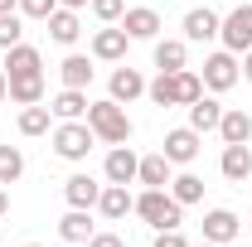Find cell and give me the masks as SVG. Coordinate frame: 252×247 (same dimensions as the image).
<instances>
[{"label":"cell","mask_w":252,"mask_h":247,"mask_svg":"<svg viewBox=\"0 0 252 247\" xmlns=\"http://www.w3.org/2000/svg\"><path fill=\"white\" fill-rule=\"evenodd\" d=\"M83 122L93 126V136L102 141V146H126L131 141V117H126V107L122 102H88V117Z\"/></svg>","instance_id":"6da1fadb"},{"label":"cell","mask_w":252,"mask_h":247,"mask_svg":"<svg viewBox=\"0 0 252 247\" xmlns=\"http://www.w3.org/2000/svg\"><path fill=\"white\" fill-rule=\"evenodd\" d=\"M136 218H146L151 228H180L185 223V204L170 194V189H146V194H136V209H131Z\"/></svg>","instance_id":"7a4b0ae2"},{"label":"cell","mask_w":252,"mask_h":247,"mask_svg":"<svg viewBox=\"0 0 252 247\" xmlns=\"http://www.w3.org/2000/svg\"><path fill=\"white\" fill-rule=\"evenodd\" d=\"M97 146L88 122H59L54 126V155L59 160H88V151Z\"/></svg>","instance_id":"3957f363"},{"label":"cell","mask_w":252,"mask_h":247,"mask_svg":"<svg viewBox=\"0 0 252 247\" xmlns=\"http://www.w3.org/2000/svg\"><path fill=\"white\" fill-rule=\"evenodd\" d=\"M219 39L228 54H248L252 49V5H233L219 25Z\"/></svg>","instance_id":"277c9868"},{"label":"cell","mask_w":252,"mask_h":247,"mask_svg":"<svg viewBox=\"0 0 252 247\" xmlns=\"http://www.w3.org/2000/svg\"><path fill=\"white\" fill-rule=\"evenodd\" d=\"M199 78H204V88H209V93H228V88L243 78V63H238V54L219 49V54H209V59H204V73H199Z\"/></svg>","instance_id":"5b68a950"},{"label":"cell","mask_w":252,"mask_h":247,"mask_svg":"<svg viewBox=\"0 0 252 247\" xmlns=\"http://www.w3.org/2000/svg\"><path fill=\"white\" fill-rule=\"evenodd\" d=\"M160 155H165L170 165H189V160L199 155V131H194V126H175V131H165Z\"/></svg>","instance_id":"8992f818"},{"label":"cell","mask_w":252,"mask_h":247,"mask_svg":"<svg viewBox=\"0 0 252 247\" xmlns=\"http://www.w3.org/2000/svg\"><path fill=\"white\" fill-rule=\"evenodd\" d=\"M238 233H243V223H238L233 209H209L204 214V243L228 247V243H238Z\"/></svg>","instance_id":"52a82bcc"},{"label":"cell","mask_w":252,"mask_h":247,"mask_svg":"<svg viewBox=\"0 0 252 247\" xmlns=\"http://www.w3.org/2000/svg\"><path fill=\"white\" fill-rule=\"evenodd\" d=\"M107 185H136V170H141V155L131 151V146H112L107 151Z\"/></svg>","instance_id":"ba28073f"},{"label":"cell","mask_w":252,"mask_h":247,"mask_svg":"<svg viewBox=\"0 0 252 247\" xmlns=\"http://www.w3.org/2000/svg\"><path fill=\"white\" fill-rule=\"evenodd\" d=\"M126 44H131V34H126L122 25H107V30L93 34V59L117 63V59H126Z\"/></svg>","instance_id":"9c48e42d"},{"label":"cell","mask_w":252,"mask_h":247,"mask_svg":"<svg viewBox=\"0 0 252 247\" xmlns=\"http://www.w3.org/2000/svg\"><path fill=\"white\" fill-rule=\"evenodd\" d=\"M131 209H136V199H131V189H126V185H102V194H97V214L107 218V223L126 218Z\"/></svg>","instance_id":"30bf717a"},{"label":"cell","mask_w":252,"mask_h":247,"mask_svg":"<svg viewBox=\"0 0 252 247\" xmlns=\"http://www.w3.org/2000/svg\"><path fill=\"white\" fill-rule=\"evenodd\" d=\"M30 73H44V59L34 44H15L5 49V78H30Z\"/></svg>","instance_id":"8fae6325"},{"label":"cell","mask_w":252,"mask_h":247,"mask_svg":"<svg viewBox=\"0 0 252 247\" xmlns=\"http://www.w3.org/2000/svg\"><path fill=\"white\" fill-rule=\"evenodd\" d=\"M219 136H223V146H248L252 141V117L243 112V107H223Z\"/></svg>","instance_id":"7c38bea8"},{"label":"cell","mask_w":252,"mask_h":247,"mask_svg":"<svg viewBox=\"0 0 252 247\" xmlns=\"http://www.w3.org/2000/svg\"><path fill=\"white\" fill-rule=\"evenodd\" d=\"M219 15H214V10H209V5H204V10H189L185 15V39L189 44H209V39H219Z\"/></svg>","instance_id":"4fadbf2b"},{"label":"cell","mask_w":252,"mask_h":247,"mask_svg":"<svg viewBox=\"0 0 252 247\" xmlns=\"http://www.w3.org/2000/svg\"><path fill=\"white\" fill-rule=\"evenodd\" d=\"M97 194H102V185H97L93 175H73V180H63V199H68V209H97Z\"/></svg>","instance_id":"5bb4252c"},{"label":"cell","mask_w":252,"mask_h":247,"mask_svg":"<svg viewBox=\"0 0 252 247\" xmlns=\"http://www.w3.org/2000/svg\"><path fill=\"white\" fill-rule=\"evenodd\" d=\"M44 25H49V39H54V44H78V34H83L78 10H68V5H59V10H54Z\"/></svg>","instance_id":"9a60e30c"},{"label":"cell","mask_w":252,"mask_h":247,"mask_svg":"<svg viewBox=\"0 0 252 247\" xmlns=\"http://www.w3.org/2000/svg\"><path fill=\"white\" fill-rule=\"evenodd\" d=\"M59 238L88 247V238H93V209H68V214L59 218Z\"/></svg>","instance_id":"2e32d148"},{"label":"cell","mask_w":252,"mask_h":247,"mask_svg":"<svg viewBox=\"0 0 252 247\" xmlns=\"http://www.w3.org/2000/svg\"><path fill=\"white\" fill-rule=\"evenodd\" d=\"M49 112H54L59 122H83V117H88V93H83V88H63V93L49 102Z\"/></svg>","instance_id":"e0dca14e"},{"label":"cell","mask_w":252,"mask_h":247,"mask_svg":"<svg viewBox=\"0 0 252 247\" xmlns=\"http://www.w3.org/2000/svg\"><path fill=\"white\" fill-rule=\"evenodd\" d=\"M122 30L131 34V39H156L160 34V15L151 10V5H136V10L122 15Z\"/></svg>","instance_id":"ac0fdd59"},{"label":"cell","mask_w":252,"mask_h":247,"mask_svg":"<svg viewBox=\"0 0 252 247\" xmlns=\"http://www.w3.org/2000/svg\"><path fill=\"white\" fill-rule=\"evenodd\" d=\"M107 88H112V102H122V107H126V102H136V97L146 93V78H141V68H117Z\"/></svg>","instance_id":"d6986e66"},{"label":"cell","mask_w":252,"mask_h":247,"mask_svg":"<svg viewBox=\"0 0 252 247\" xmlns=\"http://www.w3.org/2000/svg\"><path fill=\"white\" fill-rule=\"evenodd\" d=\"M219 170H223V180H233V185L252 180V151H248V146H223Z\"/></svg>","instance_id":"ffe728a7"},{"label":"cell","mask_w":252,"mask_h":247,"mask_svg":"<svg viewBox=\"0 0 252 247\" xmlns=\"http://www.w3.org/2000/svg\"><path fill=\"white\" fill-rule=\"evenodd\" d=\"M223 122V102L219 97H199V102H189V126L204 136V131H219Z\"/></svg>","instance_id":"44dd1931"},{"label":"cell","mask_w":252,"mask_h":247,"mask_svg":"<svg viewBox=\"0 0 252 247\" xmlns=\"http://www.w3.org/2000/svg\"><path fill=\"white\" fill-rule=\"evenodd\" d=\"M170 170H175V165H170L165 155H141V170H136V180H141L146 189H170V180H175Z\"/></svg>","instance_id":"7402d4cb"},{"label":"cell","mask_w":252,"mask_h":247,"mask_svg":"<svg viewBox=\"0 0 252 247\" xmlns=\"http://www.w3.org/2000/svg\"><path fill=\"white\" fill-rule=\"evenodd\" d=\"M59 73H63V88H83V93H88V83H93V59H88V54H68V59L59 63Z\"/></svg>","instance_id":"603a6c76"},{"label":"cell","mask_w":252,"mask_h":247,"mask_svg":"<svg viewBox=\"0 0 252 247\" xmlns=\"http://www.w3.org/2000/svg\"><path fill=\"white\" fill-rule=\"evenodd\" d=\"M10 102H15V107H34V102H44V73L10 78Z\"/></svg>","instance_id":"cb8c5ba5"},{"label":"cell","mask_w":252,"mask_h":247,"mask_svg":"<svg viewBox=\"0 0 252 247\" xmlns=\"http://www.w3.org/2000/svg\"><path fill=\"white\" fill-rule=\"evenodd\" d=\"M170 83H175V107H189V102H199V97H204V78H199L194 68L170 73Z\"/></svg>","instance_id":"d4e9b609"},{"label":"cell","mask_w":252,"mask_h":247,"mask_svg":"<svg viewBox=\"0 0 252 247\" xmlns=\"http://www.w3.org/2000/svg\"><path fill=\"white\" fill-rule=\"evenodd\" d=\"M49 126H54V112H49L44 102L20 107V136H49Z\"/></svg>","instance_id":"484cf974"},{"label":"cell","mask_w":252,"mask_h":247,"mask_svg":"<svg viewBox=\"0 0 252 247\" xmlns=\"http://www.w3.org/2000/svg\"><path fill=\"white\" fill-rule=\"evenodd\" d=\"M185 39H160L156 44V68L160 73H180V68H185Z\"/></svg>","instance_id":"4316f807"},{"label":"cell","mask_w":252,"mask_h":247,"mask_svg":"<svg viewBox=\"0 0 252 247\" xmlns=\"http://www.w3.org/2000/svg\"><path fill=\"white\" fill-rule=\"evenodd\" d=\"M170 194H175L180 204H199V199H204V180L185 170V175H175V180H170Z\"/></svg>","instance_id":"83f0119b"},{"label":"cell","mask_w":252,"mask_h":247,"mask_svg":"<svg viewBox=\"0 0 252 247\" xmlns=\"http://www.w3.org/2000/svg\"><path fill=\"white\" fill-rule=\"evenodd\" d=\"M20 175H25V155L15 146H0V185H15Z\"/></svg>","instance_id":"f1b7e54d"},{"label":"cell","mask_w":252,"mask_h":247,"mask_svg":"<svg viewBox=\"0 0 252 247\" xmlns=\"http://www.w3.org/2000/svg\"><path fill=\"white\" fill-rule=\"evenodd\" d=\"M20 34H25V15H20V10L0 15V49H15V44H20Z\"/></svg>","instance_id":"f546056e"},{"label":"cell","mask_w":252,"mask_h":247,"mask_svg":"<svg viewBox=\"0 0 252 247\" xmlns=\"http://www.w3.org/2000/svg\"><path fill=\"white\" fill-rule=\"evenodd\" d=\"M146 97H151L156 107H175V83H170V73H160L156 83H146Z\"/></svg>","instance_id":"4dcf8cb0"},{"label":"cell","mask_w":252,"mask_h":247,"mask_svg":"<svg viewBox=\"0 0 252 247\" xmlns=\"http://www.w3.org/2000/svg\"><path fill=\"white\" fill-rule=\"evenodd\" d=\"M88 5L102 25H122V15H126V0H88Z\"/></svg>","instance_id":"1f68e13d"},{"label":"cell","mask_w":252,"mask_h":247,"mask_svg":"<svg viewBox=\"0 0 252 247\" xmlns=\"http://www.w3.org/2000/svg\"><path fill=\"white\" fill-rule=\"evenodd\" d=\"M59 10V0H20V15L25 20H49Z\"/></svg>","instance_id":"d6a6232c"},{"label":"cell","mask_w":252,"mask_h":247,"mask_svg":"<svg viewBox=\"0 0 252 247\" xmlns=\"http://www.w3.org/2000/svg\"><path fill=\"white\" fill-rule=\"evenodd\" d=\"M156 247H189V243H185L180 228H160V233H156Z\"/></svg>","instance_id":"836d02e7"},{"label":"cell","mask_w":252,"mask_h":247,"mask_svg":"<svg viewBox=\"0 0 252 247\" xmlns=\"http://www.w3.org/2000/svg\"><path fill=\"white\" fill-rule=\"evenodd\" d=\"M88 247H126V243L117 238V233H93V238H88Z\"/></svg>","instance_id":"e575fe53"},{"label":"cell","mask_w":252,"mask_h":247,"mask_svg":"<svg viewBox=\"0 0 252 247\" xmlns=\"http://www.w3.org/2000/svg\"><path fill=\"white\" fill-rule=\"evenodd\" d=\"M243 78H248V83H252V49H248V54H243Z\"/></svg>","instance_id":"d590c367"},{"label":"cell","mask_w":252,"mask_h":247,"mask_svg":"<svg viewBox=\"0 0 252 247\" xmlns=\"http://www.w3.org/2000/svg\"><path fill=\"white\" fill-rule=\"evenodd\" d=\"M10 97V78H5V68H0V102Z\"/></svg>","instance_id":"8d00e7d4"},{"label":"cell","mask_w":252,"mask_h":247,"mask_svg":"<svg viewBox=\"0 0 252 247\" xmlns=\"http://www.w3.org/2000/svg\"><path fill=\"white\" fill-rule=\"evenodd\" d=\"M10 10H20V0H0V15H10Z\"/></svg>","instance_id":"74e56055"},{"label":"cell","mask_w":252,"mask_h":247,"mask_svg":"<svg viewBox=\"0 0 252 247\" xmlns=\"http://www.w3.org/2000/svg\"><path fill=\"white\" fill-rule=\"evenodd\" d=\"M10 214V194H5V189H0V218Z\"/></svg>","instance_id":"f35d334b"},{"label":"cell","mask_w":252,"mask_h":247,"mask_svg":"<svg viewBox=\"0 0 252 247\" xmlns=\"http://www.w3.org/2000/svg\"><path fill=\"white\" fill-rule=\"evenodd\" d=\"M59 5H68V10H83V5H88V0H59Z\"/></svg>","instance_id":"ab89813d"},{"label":"cell","mask_w":252,"mask_h":247,"mask_svg":"<svg viewBox=\"0 0 252 247\" xmlns=\"http://www.w3.org/2000/svg\"><path fill=\"white\" fill-rule=\"evenodd\" d=\"M199 247H219V243H199Z\"/></svg>","instance_id":"60d3db41"},{"label":"cell","mask_w":252,"mask_h":247,"mask_svg":"<svg viewBox=\"0 0 252 247\" xmlns=\"http://www.w3.org/2000/svg\"><path fill=\"white\" fill-rule=\"evenodd\" d=\"M63 247H83V243H63Z\"/></svg>","instance_id":"b9f144b4"},{"label":"cell","mask_w":252,"mask_h":247,"mask_svg":"<svg viewBox=\"0 0 252 247\" xmlns=\"http://www.w3.org/2000/svg\"><path fill=\"white\" fill-rule=\"evenodd\" d=\"M233 247H252V243H233Z\"/></svg>","instance_id":"7bdbcfd3"},{"label":"cell","mask_w":252,"mask_h":247,"mask_svg":"<svg viewBox=\"0 0 252 247\" xmlns=\"http://www.w3.org/2000/svg\"><path fill=\"white\" fill-rule=\"evenodd\" d=\"M25 247H39V243H25Z\"/></svg>","instance_id":"ee69618b"},{"label":"cell","mask_w":252,"mask_h":247,"mask_svg":"<svg viewBox=\"0 0 252 247\" xmlns=\"http://www.w3.org/2000/svg\"><path fill=\"white\" fill-rule=\"evenodd\" d=\"M0 189H5V185H0Z\"/></svg>","instance_id":"f6af8a7d"}]
</instances>
